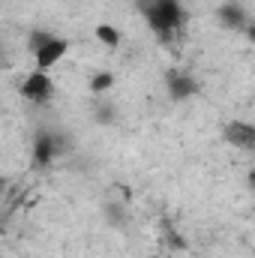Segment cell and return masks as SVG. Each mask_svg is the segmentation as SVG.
Masks as SVG:
<instances>
[{
    "label": "cell",
    "mask_w": 255,
    "mask_h": 258,
    "mask_svg": "<svg viewBox=\"0 0 255 258\" xmlns=\"http://www.w3.org/2000/svg\"><path fill=\"white\" fill-rule=\"evenodd\" d=\"M144 18L159 39H171L183 27V6L177 0H147Z\"/></svg>",
    "instance_id": "cell-1"
},
{
    "label": "cell",
    "mask_w": 255,
    "mask_h": 258,
    "mask_svg": "<svg viewBox=\"0 0 255 258\" xmlns=\"http://www.w3.org/2000/svg\"><path fill=\"white\" fill-rule=\"evenodd\" d=\"M21 96L30 99V102H36V105H42V102H48V99L54 96V81L48 78V72L33 69V72L21 81Z\"/></svg>",
    "instance_id": "cell-2"
},
{
    "label": "cell",
    "mask_w": 255,
    "mask_h": 258,
    "mask_svg": "<svg viewBox=\"0 0 255 258\" xmlns=\"http://www.w3.org/2000/svg\"><path fill=\"white\" fill-rule=\"evenodd\" d=\"M66 51H69V42L66 39H57V36H51L45 45H39L36 51H33V60H36V69H42V72H48L51 66L57 63L60 57H66Z\"/></svg>",
    "instance_id": "cell-3"
},
{
    "label": "cell",
    "mask_w": 255,
    "mask_h": 258,
    "mask_svg": "<svg viewBox=\"0 0 255 258\" xmlns=\"http://www.w3.org/2000/svg\"><path fill=\"white\" fill-rule=\"evenodd\" d=\"M168 81V93H171V99L174 102H180V99H189V96H195L198 93V81L192 78V75H186V72H177V69H171L168 75H165Z\"/></svg>",
    "instance_id": "cell-4"
},
{
    "label": "cell",
    "mask_w": 255,
    "mask_h": 258,
    "mask_svg": "<svg viewBox=\"0 0 255 258\" xmlns=\"http://www.w3.org/2000/svg\"><path fill=\"white\" fill-rule=\"evenodd\" d=\"M57 153H60L57 138L48 135V132H42V135L36 138V144H33V165H36V168H45L48 162H54Z\"/></svg>",
    "instance_id": "cell-5"
},
{
    "label": "cell",
    "mask_w": 255,
    "mask_h": 258,
    "mask_svg": "<svg viewBox=\"0 0 255 258\" xmlns=\"http://www.w3.org/2000/svg\"><path fill=\"white\" fill-rule=\"evenodd\" d=\"M225 141H231L234 147L252 150V147H255V129H252V123H243V120H231V123L225 126Z\"/></svg>",
    "instance_id": "cell-6"
},
{
    "label": "cell",
    "mask_w": 255,
    "mask_h": 258,
    "mask_svg": "<svg viewBox=\"0 0 255 258\" xmlns=\"http://www.w3.org/2000/svg\"><path fill=\"white\" fill-rule=\"evenodd\" d=\"M219 21L231 30H246L249 27V12L240 3H222L219 6Z\"/></svg>",
    "instance_id": "cell-7"
},
{
    "label": "cell",
    "mask_w": 255,
    "mask_h": 258,
    "mask_svg": "<svg viewBox=\"0 0 255 258\" xmlns=\"http://www.w3.org/2000/svg\"><path fill=\"white\" fill-rule=\"evenodd\" d=\"M96 39L102 42V45H108V48H117L120 45V30L114 27V24H96Z\"/></svg>",
    "instance_id": "cell-8"
},
{
    "label": "cell",
    "mask_w": 255,
    "mask_h": 258,
    "mask_svg": "<svg viewBox=\"0 0 255 258\" xmlns=\"http://www.w3.org/2000/svg\"><path fill=\"white\" fill-rule=\"evenodd\" d=\"M114 72H108V69H102V72H96L93 78H90V90L93 93H108L111 87H114Z\"/></svg>",
    "instance_id": "cell-9"
},
{
    "label": "cell",
    "mask_w": 255,
    "mask_h": 258,
    "mask_svg": "<svg viewBox=\"0 0 255 258\" xmlns=\"http://www.w3.org/2000/svg\"><path fill=\"white\" fill-rule=\"evenodd\" d=\"M96 120H99V123H111V120H114V108H111L108 102H102V105L96 108Z\"/></svg>",
    "instance_id": "cell-10"
},
{
    "label": "cell",
    "mask_w": 255,
    "mask_h": 258,
    "mask_svg": "<svg viewBox=\"0 0 255 258\" xmlns=\"http://www.w3.org/2000/svg\"><path fill=\"white\" fill-rule=\"evenodd\" d=\"M48 39H51V33H45V30H36V33L30 36V51H36V48H39V45H45Z\"/></svg>",
    "instance_id": "cell-11"
},
{
    "label": "cell",
    "mask_w": 255,
    "mask_h": 258,
    "mask_svg": "<svg viewBox=\"0 0 255 258\" xmlns=\"http://www.w3.org/2000/svg\"><path fill=\"white\" fill-rule=\"evenodd\" d=\"M3 189H6V180H3V177H0V192H3Z\"/></svg>",
    "instance_id": "cell-12"
},
{
    "label": "cell",
    "mask_w": 255,
    "mask_h": 258,
    "mask_svg": "<svg viewBox=\"0 0 255 258\" xmlns=\"http://www.w3.org/2000/svg\"><path fill=\"white\" fill-rule=\"evenodd\" d=\"M153 258H159V255H153Z\"/></svg>",
    "instance_id": "cell-13"
}]
</instances>
